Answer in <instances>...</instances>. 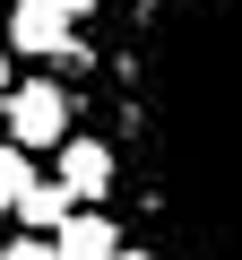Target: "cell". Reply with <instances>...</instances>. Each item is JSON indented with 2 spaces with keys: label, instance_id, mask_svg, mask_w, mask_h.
Returning <instances> with one entry per match:
<instances>
[{
  "label": "cell",
  "instance_id": "30bf717a",
  "mask_svg": "<svg viewBox=\"0 0 242 260\" xmlns=\"http://www.w3.org/2000/svg\"><path fill=\"white\" fill-rule=\"evenodd\" d=\"M0 104H9V61H0Z\"/></svg>",
  "mask_w": 242,
  "mask_h": 260
},
{
  "label": "cell",
  "instance_id": "ba28073f",
  "mask_svg": "<svg viewBox=\"0 0 242 260\" xmlns=\"http://www.w3.org/2000/svg\"><path fill=\"white\" fill-rule=\"evenodd\" d=\"M52 9H69V18H95V9H104V0H52Z\"/></svg>",
  "mask_w": 242,
  "mask_h": 260
},
{
  "label": "cell",
  "instance_id": "52a82bcc",
  "mask_svg": "<svg viewBox=\"0 0 242 260\" xmlns=\"http://www.w3.org/2000/svg\"><path fill=\"white\" fill-rule=\"evenodd\" d=\"M0 260H61L52 234H18V243H0Z\"/></svg>",
  "mask_w": 242,
  "mask_h": 260
},
{
  "label": "cell",
  "instance_id": "6da1fadb",
  "mask_svg": "<svg viewBox=\"0 0 242 260\" xmlns=\"http://www.w3.org/2000/svg\"><path fill=\"white\" fill-rule=\"evenodd\" d=\"M0 121H9V139L18 148H61L69 139V87H52V78H9V104H0Z\"/></svg>",
  "mask_w": 242,
  "mask_h": 260
},
{
  "label": "cell",
  "instance_id": "7a4b0ae2",
  "mask_svg": "<svg viewBox=\"0 0 242 260\" xmlns=\"http://www.w3.org/2000/svg\"><path fill=\"white\" fill-rule=\"evenodd\" d=\"M9 44H18V52H35V61H78V18H69V9H52V0H18Z\"/></svg>",
  "mask_w": 242,
  "mask_h": 260
},
{
  "label": "cell",
  "instance_id": "8992f818",
  "mask_svg": "<svg viewBox=\"0 0 242 260\" xmlns=\"http://www.w3.org/2000/svg\"><path fill=\"white\" fill-rule=\"evenodd\" d=\"M26 182H35V148H18V139H9V148H0V208H18V200H26Z\"/></svg>",
  "mask_w": 242,
  "mask_h": 260
},
{
  "label": "cell",
  "instance_id": "5b68a950",
  "mask_svg": "<svg viewBox=\"0 0 242 260\" xmlns=\"http://www.w3.org/2000/svg\"><path fill=\"white\" fill-rule=\"evenodd\" d=\"M69 208H78V200H69V182L52 174V182H26V200H18L9 217H18V225H44V234H52V225H61Z\"/></svg>",
  "mask_w": 242,
  "mask_h": 260
},
{
  "label": "cell",
  "instance_id": "3957f363",
  "mask_svg": "<svg viewBox=\"0 0 242 260\" xmlns=\"http://www.w3.org/2000/svg\"><path fill=\"white\" fill-rule=\"evenodd\" d=\"M52 156H61V182H69V200H104V191L121 182V156H112L104 139H78V130H69Z\"/></svg>",
  "mask_w": 242,
  "mask_h": 260
},
{
  "label": "cell",
  "instance_id": "9c48e42d",
  "mask_svg": "<svg viewBox=\"0 0 242 260\" xmlns=\"http://www.w3.org/2000/svg\"><path fill=\"white\" fill-rule=\"evenodd\" d=\"M112 260H165V251H112Z\"/></svg>",
  "mask_w": 242,
  "mask_h": 260
},
{
  "label": "cell",
  "instance_id": "277c9868",
  "mask_svg": "<svg viewBox=\"0 0 242 260\" xmlns=\"http://www.w3.org/2000/svg\"><path fill=\"white\" fill-rule=\"evenodd\" d=\"M52 243H61V260H112V251H121V225L95 217V208H69V217L52 225Z\"/></svg>",
  "mask_w": 242,
  "mask_h": 260
}]
</instances>
